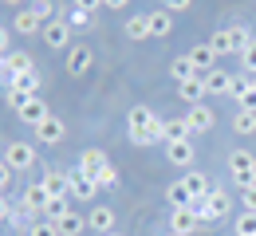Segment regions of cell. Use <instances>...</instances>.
Returning a JSON list of instances; mask_svg holds the SVG:
<instances>
[{"label":"cell","instance_id":"cell-2","mask_svg":"<svg viewBox=\"0 0 256 236\" xmlns=\"http://www.w3.org/2000/svg\"><path fill=\"white\" fill-rule=\"evenodd\" d=\"M228 177L236 189H252L256 185V158L248 150H232L228 154Z\"/></svg>","mask_w":256,"mask_h":236},{"label":"cell","instance_id":"cell-6","mask_svg":"<svg viewBox=\"0 0 256 236\" xmlns=\"http://www.w3.org/2000/svg\"><path fill=\"white\" fill-rule=\"evenodd\" d=\"M186 126H190V134H209L213 126H217V114H213V106H205V102H197V106H190L186 114Z\"/></svg>","mask_w":256,"mask_h":236},{"label":"cell","instance_id":"cell-9","mask_svg":"<svg viewBox=\"0 0 256 236\" xmlns=\"http://www.w3.org/2000/svg\"><path fill=\"white\" fill-rule=\"evenodd\" d=\"M87 229L98 233V236L114 233V209H110V205H95V209L87 213Z\"/></svg>","mask_w":256,"mask_h":236},{"label":"cell","instance_id":"cell-25","mask_svg":"<svg viewBox=\"0 0 256 236\" xmlns=\"http://www.w3.org/2000/svg\"><path fill=\"white\" fill-rule=\"evenodd\" d=\"M232 130H236V134H256V110H240V106H236Z\"/></svg>","mask_w":256,"mask_h":236},{"label":"cell","instance_id":"cell-49","mask_svg":"<svg viewBox=\"0 0 256 236\" xmlns=\"http://www.w3.org/2000/svg\"><path fill=\"white\" fill-rule=\"evenodd\" d=\"M0 236H4V233H0Z\"/></svg>","mask_w":256,"mask_h":236},{"label":"cell","instance_id":"cell-30","mask_svg":"<svg viewBox=\"0 0 256 236\" xmlns=\"http://www.w3.org/2000/svg\"><path fill=\"white\" fill-rule=\"evenodd\" d=\"M24 201H32L36 209H40V217H44V205L52 201V193L44 189V181H36V185H28V189H24Z\"/></svg>","mask_w":256,"mask_h":236},{"label":"cell","instance_id":"cell-22","mask_svg":"<svg viewBox=\"0 0 256 236\" xmlns=\"http://www.w3.org/2000/svg\"><path fill=\"white\" fill-rule=\"evenodd\" d=\"M40 83H44V79H40V71H20V75H16V79H12V87H16V91H24V95H40Z\"/></svg>","mask_w":256,"mask_h":236},{"label":"cell","instance_id":"cell-35","mask_svg":"<svg viewBox=\"0 0 256 236\" xmlns=\"http://www.w3.org/2000/svg\"><path fill=\"white\" fill-rule=\"evenodd\" d=\"M4 102H8V106H12L16 114H20V110H24L28 102H32V95H24V91H16V87H8V91H4Z\"/></svg>","mask_w":256,"mask_h":236},{"label":"cell","instance_id":"cell-34","mask_svg":"<svg viewBox=\"0 0 256 236\" xmlns=\"http://www.w3.org/2000/svg\"><path fill=\"white\" fill-rule=\"evenodd\" d=\"M95 181H98V189H114V185H118V169L106 162V166H102V169L95 173Z\"/></svg>","mask_w":256,"mask_h":236},{"label":"cell","instance_id":"cell-13","mask_svg":"<svg viewBox=\"0 0 256 236\" xmlns=\"http://www.w3.org/2000/svg\"><path fill=\"white\" fill-rule=\"evenodd\" d=\"M178 99L190 102V106L205 102V99H209V95H205V79H201V75H193V79H186V83H178Z\"/></svg>","mask_w":256,"mask_h":236},{"label":"cell","instance_id":"cell-21","mask_svg":"<svg viewBox=\"0 0 256 236\" xmlns=\"http://www.w3.org/2000/svg\"><path fill=\"white\" fill-rule=\"evenodd\" d=\"M166 201H170V209H190V205H193V193L186 189V181H182V177L166 189Z\"/></svg>","mask_w":256,"mask_h":236},{"label":"cell","instance_id":"cell-15","mask_svg":"<svg viewBox=\"0 0 256 236\" xmlns=\"http://www.w3.org/2000/svg\"><path fill=\"white\" fill-rule=\"evenodd\" d=\"M16 118H20L24 126H40V122H48V118H52V110H48V102H44L40 95H36V99L28 102V106H24V110H20Z\"/></svg>","mask_w":256,"mask_h":236},{"label":"cell","instance_id":"cell-36","mask_svg":"<svg viewBox=\"0 0 256 236\" xmlns=\"http://www.w3.org/2000/svg\"><path fill=\"white\" fill-rule=\"evenodd\" d=\"M236 59H240V71H244V75H256V39L236 55Z\"/></svg>","mask_w":256,"mask_h":236},{"label":"cell","instance_id":"cell-23","mask_svg":"<svg viewBox=\"0 0 256 236\" xmlns=\"http://www.w3.org/2000/svg\"><path fill=\"white\" fill-rule=\"evenodd\" d=\"M182 138H193L190 126H186V118H166V126H162V142H182Z\"/></svg>","mask_w":256,"mask_h":236},{"label":"cell","instance_id":"cell-31","mask_svg":"<svg viewBox=\"0 0 256 236\" xmlns=\"http://www.w3.org/2000/svg\"><path fill=\"white\" fill-rule=\"evenodd\" d=\"M67 213H71V209H67V197H52V201L44 205V221H56V225H60Z\"/></svg>","mask_w":256,"mask_h":236},{"label":"cell","instance_id":"cell-14","mask_svg":"<svg viewBox=\"0 0 256 236\" xmlns=\"http://www.w3.org/2000/svg\"><path fill=\"white\" fill-rule=\"evenodd\" d=\"M166 158H170V166H193V138L166 142Z\"/></svg>","mask_w":256,"mask_h":236},{"label":"cell","instance_id":"cell-43","mask_svg":"<svg viewBox=\"0 0 256 236\" xmlns=\"http://www.w3.org/2000/svg\"><path fill=\"white\" fill-rule=\"evenodd\" d=\"M8 217H12V201H8V197H4V193H0V225H4V221H8Z\"/></svg>","mask_w":256,"mask_h":236},{"label":"cell","instance_id":"cell-12","mask_svg":"<svg viewBox=\"0 0 256 236\" xmlns=\"http://www.w3.org/2000/svg\"><path fill=\"white\" fill-rule=\"evenodd\" d=\"M197 213L193 209H174L170 213V233H178V236H190V233H197Z\"/></svg>","mask_w":256,"mask_h":236},{"label":"cell","instance_id":"cell-7","mask_svg":"<svg viewBox=\"0 0 256 236\" xmlns=\"http://www.w3.org/2000/svg\"><path fill=\"white\" fill-rule=\"evenodd\" d=\"M91 63H95V51H91L87 43H75V47L67 51V75H71V79H83V75L91 71Z\"/></svg>","mask_w":256,"mask_h":236},{"label":"cell","instance_id":"cell-8","mask_svg":"<svg viewBox=\"0 0 256 236\" xmlns=\"http://www.w3.org/2000/svg\"><path fill=\"white\" fill-rule=\"evenodd\" d=\"M186 55H190V63H193V71H197V75H205V71L217 67V51L209 47V39H205V43H193Z\"/></svg>","mask_w":256,"mask_h":236},{"label":"cell","instance_id":"cell-1","mask_svg":"<svg viewBox=\"0 0 256 236\" xmlns=\"http://www.w3.org/2000/svg\"><path fill=\"white\" fill-rule=\"evenodd\" d=\"M248 43H252V32L244 24H228V28H217V32L209 35V47L217 51V59L221 55H240Z\"/></svg>","mask_w":256,"mask_h":236},{"label":"cell","instance_id":"cell-27","mask_svg":"<svg viewBox=\"0 0 256 236\" xmlns=\"http://www.w3.org/2000/svg\"><path fill=\"white\" fill-rule=\"evenodd\" d=\"M197 71H193V63H190V55H178L174 63H170V79L174 83H186V79H193Z\"/></svg>","mask_w":256,"mask_h":236},{"label":"cell","instance_id":"cell-40","mask_svg":"<svg viewBox=\"0 0 256 236\" xmlns=\"http://www.w3.org/2000/svg\"><path fill=\"white\" fill-rule=\"evenodd\" d=\"M240 205H244V213H256V185L252 189H240Z\"/></svg>","mask_w":256,"mask_h":236},{"label":"cell","instance_id":"cell-26","mask_svg":"<svg viewBox=\"0 0 256 236\" xmlns=\"http://www.w3.org/2000/svg\"><path fill=\"white\" fill-rule=\"evenodd\" d=\"M126 35L130 39H150V20H146V12H138V16L126 20Z\"/></svg>","mask_w":256,"mask_h":236},{"label":"cell","instance_id":"cell-10","mask_svg":"<svg viewBox=\"0 0 256 236\" xmlns=\"http://www.w3.org/2000/svg\"><path fill=\"white\" fill-rule=\"evenodd\" d=\"M64 134H67V126H64V118H56V114L36 126V142H44V146H60Z\"/></svg>","mask_w":256,"mask_h":236},{"label":"cell","instance_id":"cell-46","mask_svg":"<svg viewBox=\"0 0 256 236\" xmlns=\"http://www.w3.org/2000/svg\"><path fill=\"white\" fill-rule=\"evenodd\" d=\"M106 236H122V233H118V229H114V233H106Z\"/></svg>","mask_w":256,"mask_h":236},{"label":"cell","instance_id":"cell-17","mask_svg":"<svg viewBox=\"0 0 256 236\" xmlns=\"http://www.w3.org/2000/svg\"><path fill=\"white\" fill-rule=\"evenodd\" d=\"M44 189L52 193V197H71V181H67V173H60V169H44Z\"/></svg>","mask_w":256,"mask_h":236},{"label":"cell","instance_id":"cell-32","mask_svg":"<svg viewBox=\"0 0 256 236\" xmlns=\"http://www.w3.org/2000/svg\"><path fill=\"white\" fill-rule=\"evenodd\" d=\"M64 20H67V24H71V32H75V28H91V20H95V16L71 4V8H67V16H64Z\"/></svg>","mask_w":256,"mask_h":236},{"label":"cell","instance_id":"cell-39","mask_svg":"<svg viewBox=\"0 0 256 236\" xmlns=\"http://www.w3.org/2000/svg\"><path fill=\"white\" fill-rule=\"evenodd\" d=\"M236 106H240V110H256V87H252V83H248V91L236 99Z\"/></svg>","mask_w":256,"mask_h":236},{"label":"cell","instance_id":"cell-45","mask_svg":"<svg viewBox=\"0 0 256 236\" xmlns=\"http://www.w3.org/2000/svg\"><path fill=\"white\" fill-rule=\"evenodd\" d=\"M4 4H32V0H4Z\"/></svg>","mask_w":256,"mask_h":236},{"label":"cell","instance_id":"cell-24","mask_svg":"<svg viewBox=\"0 0 256 236\" xmlns=\"http://www.w3.org/2000/svg\"><path fill=\"white\" fill-rule=\"evenodd\" d=\"M79 166H83L87 173H91V177H95L98 169L106 166V154H102V150H95V146H87V150L79 154Z\"/></svg>","mask_w":256,"mask_h":236},{"label":"cell","instance_id":"cell-38","mask_svg":"<svg viewBox=\"0 0 256 236\" xmlns=\"http://www.w3.org/2000/svg\"><path fill=\"white\" fill-rule=\"evenodd\" d=\"M162 8H166L170 16H178V12H190V8H193V0H162Z\"/></svg>","mask_w":256,"mask_h":236},{"label":"cell","instance_id":"cell-5","mask_svg":"<svg viewBox=\"0 0 256 236\" xmlns=\"http://www.w3.org/2000/svg\"><path fill=\"white\" fill-rule=\"evenodd\" d=\"M40 39H44L52 51H71V47H75V43H71V24H67L64 16H60V20H52V24H44Z\"/></svg>","mask_w":256,"mask_h":236},{"label":"cell","instance_id":"cell-11","mask_svg":"<svg viewBox=\"0 0 256 236\" xmlns=\"http://www.w3.org/2000/svg\"><path fill=\"white\" fill-rule=\"evenodd\" d=\"M12 28H16L20 35H36V32H44V16H40L32 4H28V8H20V12H16Z\"/></svg>","mask_w":256,"mask_h":236},{"label":"cell","instance_id":"cell-44","mask_svg":"<svg viewBox=\"0 0 256 236\" xmlns=\"http://www.w3.org/2000/svg\"><path fill=\"white\" fill-rule=\"evenodd\" d=\"M130 0H102V8H126Z\"/></svg>","mask_w":256,"mask_h":236},{"label":"cell","instance_id":"cell-48","mask_svg":"<svg viewBox=\"0 0 256 236\" xmlns=\"http://www.w3.org/2000/svg\"><path fill=\"white\" fill-rule=\"evenodd\" d=\"M166 236H178V233H166Z\"/></svg>","mask_w":256,"mask_h":236},{"label":"cell","instance_id":"cell-16","mask_svg":"<svg viewBox=\"0 0 256 236\" xmlns=\"http://www.w3.org/2000/svg\"><path fill=\"white\" fill-rule=\"evenodd\" d=\"M162 118L150 110V106H130L126 114V130H150V126H158Z\"/></svg>","mask_w":256,"mask_h":236},{"label":"cell","instance_id":"cell-19","mask_svg":"<svg viewBox=\"0 0 256 236\" xmlns=\"http://www.w3.org/2000/svg\"><path fill=\"white\" fill-rule=\"evenodd\" d=\"M146 20H150V39H162V35L174 32V16H170L166 8H154V12H146Z\"/></svg>","mask_w":256,"mask_h":236},{"label":"cell","instance_id":"cell-28","mask_svg":"<svg viewBox=\"0 0 256 236\" xmlns=\"http://www.w3.org/2000/svg\"><path fill=\"white\" fill-rule=\"evenodd\" d=\"M87 233V217H79V213H67L64 221H60V236H79Z\"/></svg>","mask_w":256,"mask_h":236},{"label":"cell","instance_id":"cell-18","mask_svg":"<svg viewBox=\"0 0 256 236\" xmlns=\"http://www.w3.org/2000/svg\"><path fill=\"white\" fill-rule=\"evenodd\" d=\"M201 79H205V95H228V91H232V75H228V71H205V75H201Z\"/></svg>","mask_w":256,"mask_h":236},{"label":"cell","instance_id":"cell-37","mask_svg":"<svg viewBox=\"0 0 256 236\" xmlns=\"http://www.w3.org/2000/svg\"><path fill=\"white\" fill-rule=\"evenodd\" d=\"M28 236H60V225H56V221H44V217H40L32 229H28Z\"/></svg>","mask_w":256,"mask_h":236},{"label":"cell","instance_id":"cell-42","mask_svg":"<svg viewBox=\"0 0 256 236\" xmlns=\"http://www.w3.org/2000/svg\"><path fill=\"white\" fill-rule=\"evenodd\" d=\"M75 8H83V12H91V16H95L98 8H102V0H75Z\"/></svg>","mask_w":256,"mask_h":236},{"label":"cell","instance_id":"cell-3","mask_svg":"<svg viewBox=\"0 0 256 236\" xmlns=\"http://www.w3.org/2000/svg\"><path fill=\"white\" fill-rule=\"evenodd\" d=\"M4 162L12 166V173H24V169L40 166L36 162V146H28V142H8L4 146Z\"/></svg>","mask_w":256,"mask_h":236},{"label":"cell","instance_id":"cell-33","mask_svg":"<svg viewBox=\"0 0 256 236\" xmlns=\"http://www.w3.org/2000/svg\"><path fill=\"white\" fill-rule=\"evenodd\" d=\"M232 229H236V236H256V213H240L232 221Z\"/></svg>","mask_w":256,"mask_h":236},{"label":"cell","instance_id":"cell-47","mask_svg":"<svg viewBox=\"0 0 256 236\" xmlns=\"http://www.w3.org/2000/svg\"><path fill=\"white\" fill-rule=\"evenodd\" d=\"M252 87H256V75H252Z\"/></svg>","mask_w":256,"mask_h":236},{"label":"cell","instance_id":"cell-4","mask_svg":"<svg viewBox=\"0 0 256 236\" xmlns=\"http://www.w3.org/2000/svg\"><path fill=\"white\" fill-rule=\"evenodd\" d=\"M67 181H71V197H75V201H95L98 181L83 166H71V169H67Z\"/></svg>","mask_w":256,"mask_h":236},{"label":"cell","instance_id":"cell-20","mask_svg":"<svg viewBox=\"0 0 256 236\" xmlns=\"http://www.w3.org/2000/svg\"><path fill=\"white\" fill-rule=\"evenodd\" d=\"M232 213V197L224 189H209V221H224Z\"/></svg>","mask_w":256,"mask_h":236},{"label":"cell","instance_id":"cell-41","mask_svg":"<svg viewBox=\"0 0 256 236\" xmlns=\"http://www.w3.org/2000/svg\"><path fill=\"white\" fill-rule=\"evenodd\" d=\"M8 185H12V166L0 158V193H8Z\"/></svg>","mask_w":256,"mask_h":236},{"label":"cell","instance_id":"cell-29","mask_svg":"<svg viewBox=\"0 0 256 236\" xmlns=\"http://www.w3.org/2000/svg\"><path fill=\"white\" fill-rule=\"evenodd\" d=\"M182 181H186V189H190L193 197H205V193L213 189V185H209V177H205V173H197V169H193V173H186Z\"/></svg>","mask_w":256,"mask_h":236}]
</instances>
